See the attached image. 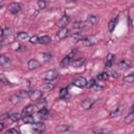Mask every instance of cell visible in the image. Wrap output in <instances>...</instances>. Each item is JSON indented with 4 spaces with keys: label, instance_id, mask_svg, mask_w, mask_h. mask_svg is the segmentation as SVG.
I'll return each mask as SVG.
<instances>
[{
    "label": "cell",
    "instance_id": "1",
    "mask_svg": "<svg viewBox=\"0 0 134 134\" xmlns=\"http://www.w3.org/2000/svg\"><path fill=\"white\" fill-rule=\"evenodd\" d=\"M76 53H77V49H71L70 52L62 59V61H61V66L65 68V67H67L68 65H70V64L72 63V61H73V59H74V57H75Z\"/></svg>",
    "mask_w": 134,
    "mask_h": 134
},
{
    "label": "cell",
    "instance_id": "2",
    "mask_svg": "<svg viewBox=\"0 0 134 134\" xmlns=\"http://www.w3.org/2000/svg\"><path fill=\"white\" fill-rule=\"evenodd\" d=\"M58 76H59V72L57 70H54V69H50V70L46 71L43 74V80L48 81V82H51V81L55 80Z\"/></svg>",
    "mask_w": 134,
    "mask_h": 134
},
{
    "label": "cell",
    "instance_id": "3",
    "mask_svg": "<svg viewBox=\"0 0 134 134\" xmlns=\"http://www.w3.org/2000/svg\"><path fill=\"white\" fill-rule=\"evenodd\" d=\"M87 84H88V82H87V80L84 76H77L72 82V85H74L75 87H79V88L87 87Z\"/></svg>",
    "mask_w": 134,
    "mask_h": 134
},
{
    "label": "cell",
    "instance_id": "4",
    "mask_svg": "<svg viewBox=\"0 0 134 134\" xmlns=\"http://www.w3.org/2000/svg\"><path fill=\"white\" fill-rule=\"evenodd\" d=\"M22 9V6L20 3H17V2H13L8 5V12L12 14V15H17L21 12Z\"/></svg>",
    "mask_w": 134,
    "mask_h": 134
},
{
    "label": "cell",
    "instance_id": "5",
    "mask_svg": "<svg viewBox=\"0 0 134 134\" xmlns=\"http://www.w3.org/2000/svg\"><path fill=\"white\" fill-rule=\"evenodd\" d=\"M29 98L31 100L39 102L41 98H43V93L40 90H31L29 91Z\"/></svg>",
    "mask_w": 134,
    "mask_h": 134
},
{
    "label": "cell",
    "instance_id": "6",
    "mask_svg": "<svg viewBox=\"0 0 134 134\" xmlns=\"http://www.w3.org/2000/svg\"><path fill=\"white\" fill-rule=\"evenodd\" d=\"M44 130H45V126H44L43 122H37L31 128V132L34 134H41Z\"/></svg>",
    "mask_w": 134,
    "mask_h": 134
},
{
    "label": "cell",
    "instance_id": "7",
    "mask_svg": "<svg viewBox=\"0 0 134 134\" xmlns=\"http://www.w3.org/2000/svg\"><path fill=\"white\" fill-rule=\"evenodd\" d=\"M34 110H35V106H34V105H28V106H26V107L23 109V111L21 112V118H23V117H25V116H28V115H31V114L34 113Z\"/></svg>",
    "mask_w": 134,
    "mask_h": 134
},
{
    "label": "cell",
    "instance_id": "8",
    "mask_svg": "<svg viewBox=\"0 0 134 134\" xmlns=\"http://www.w3.org/2000/svg\"><path fill=\"white\" fill-rule=\"evenodd\" d=\"M97 42V39L94 36H90V37H85V39L83 40V44L85 46H92Z\"/></svg>",
    "mask_w": 134,
    "mask_h": 134
},
{
    "label": "cell",
    "instance_id": "9",
    "mask_svg": "<svg viewBox=\"0 0 134 134\" xmlns=\"http://www.w3.org/2000/svg\"><path fill=\"white\" fill-rule=\"evenodd\" d=\"M134 64V62L132 61H129V60H121L118 62V67L120 69H129L130 67H132V65Z\"/></svg>",
    "mask_w": 134,
    "mask_h": 134
},
{
    "label": "cell",
    "instance_id": "10",
    "mask_svg": "<svg viewBox=\"0 0 134 134\" xmlns=\"http://www.w3.org/2000/svg\"><path fill=\"white\" fill-rule=\"evenodd\" d=\"M70 22V17L68 15H64L58 22V25L61 27V28H65L67 26V24Z\"/></svg>",
    "mask_w": 134,
    "mask_h": 134
},
{
    "label": "cell",
    "instance_id": "11",
    "mask_svg": "<svg viewBox=\"0 0 134 134\" xmlns=\"http://www.w3.org/2000/svg\"><path fill=\"white\" fill-rule=\"evenodd\" d=\"M97 16H94V15H89L85 21V24L88 25V26H93L97 23Z\"/></svg>",
    "mask_w": 134,
    "mask_h": 134
},
{
    "label": "cell",
    "instance_id": "12",
    "mask_svg": "<svg viewBox=\"0 0 134 134\" xmlns=\"http://www.w3.org/2000/svg\"><path fill=\"white\" fill-rule=\"evenodd\" d=\"M68 32H69V30H68L67 27H65V28H61V29L57 32V39H58V40H64L65 38H67Z\"/></svg>",
    "mask_w": 134,
    "mask_h": 134
},
{
    "label": "cell",
    "instance_id": "13",
    "mask_svg": "<svg viewBox=\"0 0 134 134\" xmlns=\"http://www.w3.org/2000/svg\"><path fill=\"white\" fill-rule=\"evenodd\" d=\"M27 67L29 70H34V69H37L38 67H40V62L36 59H30L28 62H27Z\"/></svg>",
    "mask_w": 134,
    "mask_h": 134
},
{
    "label": "cell",
    "instance_id": "14",
    "mask_svg": "<svg viewBox=\"0 0 134 134\" xmlns=\"http://www.w3.org/2000/svg\"><path fill=\"white\" fill-rule=\"evenodd\" d=\"M114 61H115V55H114L113 53H109V54L107 55V58H106L105 66H106L107 68H111L112 65H113V63H114Z\"/></svg>",
    "mask_w": 134,
    "mask_h": 134
},
{
    "label": "cell",
    "instance_id": "15",
    "mask_svg": "<svg viewBox=\"0 0 134 134\" xmlns=\"http://www.w3.org/2000/svg\"><path fill=\"white\" fill-rule=\"evenodd\" d=\"M85 62H86V60L84 59V58H80V59H74L73 61H72V63L70 64L72 67H74V68H79V67H82L84 64H85Z\"/></svg>",
    "mask_w": 134,
    "mask_h": 134
},
{
    "label": "cell",
    "instance_id": "16",
    "mask_svg": "<svg viewBox=\"0 0 134 134\" xmlns=\"http://www.w3.org/2000/svg\"><path fill=\"white\" fill-rule=\"evenodd\" d=\"M117 22H118V17H117V16L114 17V18H112V19L109 21V23H108V29H109L110 32H112V31L114 30L115 26L117 25Z\"/></svg>",
    "mask_w": 134,
    "mask_h": 134
},
{
    "label": "cell",
    "instance_id": "17",
    "mask_svg": "<svg viewBox=\"0 0 134 134\" xmlns=\"http://www.w3.org/2000/svg\"><path fill=\"white\" fill-rule=\"evenodd\" d=\"M22 97H21V95L19 94V93H17V94H13L10 97H9V102L13 104V105H18V104H20L21 102H22Z\"/></svg>",
    "mask_w": 134,
    "mask_h": 134
},
{
    "label": "cell",
    "instance_id": "18",
    "mask_svg": "<svg viewBox=\"0 0 134 134\" xmlns=\"http://www.w3.org/2000/svg\"><path fill=\"white\" fill-rule=\"evenodd\" d=\"M59 98L60 99H68L69 98V94H68V88L64 87L60 90V94H59Z\"/></svg>",
    "mask_w": 134,
    "mask_h": 134
},
{
    "label": "cell",
    "instance_id": "19",
    "mask_svg": "<svg viewBox=\"0 0 134 134\" xmlns=\"http://www.w3.org/2000/svg\"><path fill=\"white\" fill-rule=\"evenodd\" d=\"M93 104H94V102H93L92 99H85L84 102L81 103V107H82L84 110H89V109L92 107Z\"/></svg>",
    "mask_w": 134,
    "mask_h": 134
},
{
    "label": "cell",
    "instance_id": "20",
    "mask_svg": "<svg viewBox=\"0 0 134 134\" xmlns=\"http://www.w3.org/2000/svg\"><path fill=\"white\" fill-rule=\"evenodd\" d=\"M121 113H122V109H121V107H117V108L113 109V110L109 113V116H110L111 118H113V117H117V116H119Z\"/></svg>",
    "mask_w": 134,
    "mask_h": 134
},
{
    "label": "cell",
    "instance_id": "21",
    "mask_svg": "<svg viewBox=\"0 0 134 134\" xmlns=\"http://www.w3.org/2000/svg\"><path fill=\"white\" fill-rule=\"evenodd\" d=\"M49 114V111L46 107H43V108H40V110L38 111V115L41 117V118H46Z\"/></svg>",
    "mask_w": 134,
    "mask_h": 134
},
{
    "label": "cell",
    "instance_id": "22",
    "mask_svg": "<svg viewBox=\"0 0 134 134\" xmlns=\"http://www.w3.org/2000/svg\"><path fill=\"white\" fill-rule=\"evenodd\" d=\"M71 39H72L73 41H75V42H80V41H83V40L85 39V37H84V35L81 34V32H75V34H72V35H71Z\"/></svg>",
    "mask_w": 134,
    "mask_h": 134
},
{
    "label": "cell",
    "instance_id": "23",
    "mask_svg": "<svg viewBox=\"0 0 134 134\" xmlns=\"http://www.w3.org/2000/svg\"><path fill=\"white\" fill-rule=\"evenodd\" d=\"M69 130H70V126L69 125H61V126L55 128V131L59 132V133H64V132H67Z\"/></svg>",
    "mask_w": 134,
    "mask_h": 134
},
{
    "label": "cell",
    "instance_id": "24",
    "mask_svg": "<svg viewBox=\"0 0 134 134\" xmlns=\"http://www.w3.org/2000/svg\"><path fill=\"white\" fill-rule=\"evenodd\" d=\"M10 32H12L10 28H8V27L2 28V29H1V42H3L4 38H5V37H8V36L10 35Z\"/></svg>",
    "mask_w": 134,
    "mask_h": 134
},
{
    "label": "cell",
    "instance_id": "25",
    "mask_svg": "<svg viewBox=\"0 0 134 134\" xmlns=\"http://www.w3.org/2000/svg\"><path fill=\"white\" fill-rule=\"evenodd\" d=\"M109 76H110V74L108 73V72H106V71H103V72H100V73H98L97 74V76H96V79L98 80V81H107L108 79H109Z\"/></svg>",
    "mask_w": 134,
    "mask_h": 134
},
{
    "label": "cell",
    "instance_id": "26",
    "mask_svg": "<svg viewBox=\"0 0 134 134\" xmlns=\"http://www.w3.org/2000/svg\"><path fill=\"white\" fill-rule=\"evenodd\" d=\"M9 62H10L9 58H7V57L4 55V54L0 55V65H1L2 67H4L6 64H9Z\"/></svg>",
    "mask_w": 134,
    "mask_h": 134
},
{
    "label": "cell",
    "instance_id": "27",
    "mask_svg": "<svg viewBox=\"0 0 134 134\" xmlns=\"http://www.w3.org/2000/svg\"><path fill=\"white\" fill-rule=\"evenodd\" d=\"M51 39L49 36H42V37H39V43L40 44H47V43H50Z\"/></svg>",
    "mask_w": 134,
    "mask_h": 134
},
{
    "label": "cell",
    "instance_id": "28",
    "mask_svg": "<svg viewBox=\"0 0 134 134\" xmlns=\"http://www.w3.org/2000/svg\"><path fill=\"white\" fill-rule=\"evenodd\" d=\"M85 22H83V21H75L74 23H73V28L74 29H83L84 27H85Z\"/></svg>",
    "mask_w": 134,
    "mask_h": 134
},
{
    "label": "cell",
    "instance_id": "29",
    "mask_svg": "<svg viewBox=\"0 0 134 134\" xmlns=\"http://www.w3.org/2000/svg\"><path fill=\"white\" fill-rule=\"evenodd\" d=\"M133 120H134V113H131V112H130V113L125 117V119H124V121H125L126 125H130Z\"/></svg>",
    "mask_w": 134,
    "mask_h": 134
},
{
    "label": "cell",
    "instance_id": "30",
    "mask_svg": "<svg viewBox=\"0 0 134 134\" xmlns=\"http://www.w3.org/2000/svg\"><path fill=\"white\" fill-rule=\"evenodd\" d=\"M124 82H125V83H129V84L134 83V72H132V73L126 75V76L124 77Z\"/></svg>",
    "mask_w": 134,
    "mask_h": 134
},
{
    "label": "cell",
    "instance_id": "31",
    "mask_svg": "<svg viewBox=\"0 0 134 134\" xmlns=\"http://www.w3.org/2000/svg\"><path fill=\"white\" fill-rule=\"evenodd\" d=\"M26 39H28L27 32H19L17 35V40H19V41H25Z\"/></svg>",
    "mask_w": 134,
    "mask_h": 134
},
{
    "label": "cell",
    "instance_id": "32",
    "mask_svg": "<svg viewBox=\"0 0 134 134\" xmlns=\"http://www.w3.org/2000/svg\"><path fill=\"white\" fill-rule=\"evenodd\" d=\"M22 119H23V121H24L25 124H32V125H34V122H35V117H34L32 115L25 116V117H23Z\"/></svg>",
    "mask_w": 134,
    "mask_h": 134
},
{
    "label": "cell",
    "instance_id": "33",
    "mask_svg": "<svg viewBox=\"0 0 134 134\" xmlns=\"http://www.w3.org/2000/svg\"><path fill=\"white\" fill-rule=\"evenodd\" d=\"M20 118H21V114H19V113H12V114H9V119L12 121H18Z\"/></svg>",
    "mask_w": 134,
    "mask_h": 134
},
{
    "label": "cell",
    "instance_id": "34",
    "mask_svg": "<svg viewBox=\"0 0 134 134\" xmlns=\"http://www.w3.org/2000/svg\"><path fill=\"white\" fill-rule=\"evenodd\" d=\"M93 133L94 134H108L109 132L106 130V129H95V130H93Z\"/></svg>",
    "mask_w": 134,
    "mask_h": 134
},
{
    "label": "cell",
    "instance_id": "35",
    "mask_svg": "<svg viewBox=\"0 0 134 134\" xmlns=\"http://www.w3.org/2000/svg\"><path fill=\"white\" fill-rule=\"evenodd\" d=\"M37 4H38L39 8L43 9V8H45V7H46V5H47V2H46V1H44V0H39V1L37 2Z\"/></svg>",
    "mask_w": 134,
    "mask_h": 134
},
{
    "label": "cell",
    "instance_id": "36",
    "mask_svg": "<svg viewBox=\"0 0 134 134\" xmlns=\"http://www.w3.org/2000/svg\"><path fill=\"white\" fill-rule=\"evenodd\" d=\"M5 134H21V133H20L19 130L15 129V128H12V129H8V130L5 132Z\"/></svg>",
    "mask_w": 134,
    "mask_h": 134
},
{
    "label": "cell",
    "instance_id": "37",
    "mask_svg": "<svg viewBox=\"0 0 134 134\" xmlns=\"http://www.w3.org/2000/svg\"><path fill=\"white\" fill-rule=\"evenodd\" d=\"M42 57H43V59H44L45 61H50V60L52 59V54L49 53V52H47V53H42Z\"/></svg>",
    "mask_w": 134,
    "mask_h": 134
},
{
    "label": "cell",
    "instance_id": "38",
    "mask_svg": "<svg viewBox=\"0 0 134 134\" xmlns=\"http://www.w3.org/2000/svg\"><path fill=\"white\" fill-rule=\"evenodd\" d=\"M29 42H30L31 44H37V43H39V37L34 36V37L29 38Z\"/></svg>",
    "mask_w": 134,
    "mask_h": 134
},
{
    "label": "cell",
    "instance_id": "39",
    "mask_svg": "<svg viewBox=\"0 0 134 134\" xmlns=\"http://www.w3.org/2000/svg\"><path fill=\"white\" fill-rule=\"evenodd\" d=\"M0 77H1V83L3 85H10V83L6 80V77L4 76V74H0Z\"/></svg>",
    "mask_w": 134,
    "mask_h": 134
},
{
    "label": "cell",
    "instance_id": "40",
    "mask_svg": "<svg viewBox=\"0 0 134 134\" xmlns=\"http://www.w3.org/2000/svg\"><path fill=\"white\" fill-rule=\"evenodd\" d=\"M95 80L94 79H91L89 82H88V84H87V88H93L94 86H95Z\"/></svg>",
    "mask_w": 134,
    "mask_h": 134
},
{
    "label": "cell",
    "instance_id": "41",
    "mask_svg": "<svg viewBox=\"0 0 134 134\" xmlns=\"http://www.w3.org/2000/svg\"><path fill=\"white\" fill-rule=\"evenodd\" d=\"M44 87H45L46 89H53L54 84H52L51 82H47V83H45V84H44Z\"/></svg>",
    "mask_w": 134,
    "mask_h": 134
},
{
    "label": "cell",
    "instance_id": "42",
    "mask_svg": "<svg viewBox=\"0 0 134 134\" xmlns=\"http://www.w3.org/2000/svg\"><path fill=\"white\" fill-rule=\"evenodd\" d=\"M6 117H8V118H9V114H8V113H5V114H2L0 118H1V120H4V119H5Z\"/></svg>",
    "mask_w": 134,
    "mask_h": 134
},
{
    "label": "cell",
    "instance_id": "43",
    "mask_svg": "<svg viewBox=\"0 0 134 134\" xmlns=\"http://www.w3.org/2000/svg\"><path fill=\"white\" fill-rule=\"evenodd\" d=\"M111 72V74H112V76L114 77V79H116L117 76H118V73L117 72H115V71H110Z\"/></svg>",
    "mask_w": 134,
    "mask_h": 134
},
{
    "label": "cell",
    "instance_id": "44",
    "mask_svg": "<svg viewBox=\"0 0 134 134\" xmlns=\"http://www.w3.org/2000/svg\"><path fill=\"white\" fill-rule=\"evenodd\" d=\"M93 88H95V89H97V90H100V89H103V86H99L98 84H95V86H94Z\"/></svg>",
    "mask_w": 134,
    "mask_h": 134
},
{
    "label": "cell",
    "instance_id": "45",
    "mask_svg": "<svg viewBox=\"0 0 134 134\" xmlns=\"http://www.w3.org/2000/svg\"><path fill=\"white\" fill-rule=\"evenodd\" d=\"M3 129H4V122L1 120V122H0V130L3 131Z\"/></svg>",
    "mask_w": 134,
    "mask_h": 134
},
{
    "label": "cell",
    "instance_id": "46",
    "mask_svg": "<svg viewBox=\"0 0 134 134\" xmlns=\"http://www.w3.org/2000/svg\"><path fill=\"white\" fill-rule=\"evenodd\" d=\"M131 113H134V103H133V105L131 107Z\"/></svg>",
    "mask_w": 134,
    "mask_h": 134
},
{
    "label": "cell",
    "instance_id": "47",
    "mask_svg": "<svg viewBox=\"0 0 134 134\" xmlns=\"http://www.w3.org/2000/svg\"><path fill=\"white\" fill-rule=\"evenodd\" d=\"M131 51L134 53V45H132V46H131Z\"/></svg>",
    "mask_w": 134,
    "mask_h": 134
},
{
    "label": "cell",
    "instance_id": "48",
    "mask_svg": "<svg viewBox=\"0 0 134 134\" xmlns=\"http://www.w3.org/2000/svg\"><path fill=\"white\" fill-rule=\"evenodd\" d=\"M129 27H131V19L129 18Z\"/></svg>",
    "mask_w": 134,
    "mask_h": 134
}]
</instances>
